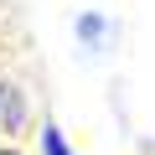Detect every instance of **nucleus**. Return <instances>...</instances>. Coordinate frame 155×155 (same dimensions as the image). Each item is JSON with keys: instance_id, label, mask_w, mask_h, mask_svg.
Listing matches in <instances>:
<instances>
[{"instance_id": "nucleus-1", "label": "nucleus", "mask_w": 155, "mask_h": 155, "mask_svg": "<svg viewBox=\"0 0 155 155\" xmlns=\"http://www.w3.org/2000/svg\"><path fill=\"white\" fill-rule=\"evenodd\" d=\"M41 150H47V155H72V150H67V140H62V134H57L52 124L41 129Z\"/></svg>"}, {"instance_id": "nucleus-2", "label": "nucleus", "mask_w": 155, "mask_h": 155, "mask_svg": "<svg viewBox=\"0 0 155 155\" xmlns=\"http://www.w3.org/2000/svg\"><path fill=\"white\" fill-rule=\"evenodd\" d=\"M0 155H5V150H0Z\"/></svg>"}]
</instances>
